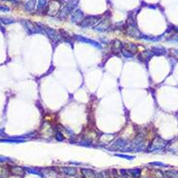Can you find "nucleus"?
Listing matches in <instances>:
<instances>
[{"instance_id":"20","label":"nucleus","mask_w":178,"mask_h":178,"mask_svg":"<svg viewBox=\"0 0 178 178\" xmlns=\"http://www.w3.org/2000/svg\"><path fill=\"white\" fill-rule=\"evenodd\" d=\"M127 47H128L127 50H129L130 52H132L133 54H134V51H137V47L134 46V45H133V44H128V45H127Z\"/></svg>"},{"instance_id":"10","label":"nucleus","mask_w":178,"mask_h":178,"mask_svg":"<svg viewBox=\"0 0 178 178\" xmlns=\"http://www.w3.org/2000/svg\"><path fill=\"white\" fill-rule=\"evenodd\" d=\"M152 52L156 55H164L165 54L167 51L165 50L164 47H152Z\"/></svg>"},{"instance_id":"19","label":"nucleus","mask_w":178,"mask_h":178,"mask_svg":"<svg viewBox=\"0 0 178 178\" xmlns=\"http://www.w3.org/2000/svg\"><path fill=\"white\" fill-rule=\"evenodd\" d=\"M130 173H133V176L134 177H137V176H140V169H138V168H136V169H132V171H129Z\"/></svg>"},{"instance_id":"25","label":"nucleus","mask_w":178,"mask_h":178,"mask_svg":"<svg viewBox=\"0 0 178 178\" xmlns=\"http://www.w3.org/2000/svg\"><path fill=\"white\" fill-rule=\"evenodd\" d=\"M4 1H13V2H15V1H17V0H4Z\"/></svg>"},{"instance_id":"14","label":"nucleus","mask_w":178,"mask_h":178,"mask_svg":"<svg viewBox=\"0 0 178 178\" xmlns=\"http://www.w3.org/2000/svg\"><path fill=\"white\" fill-rule=\"evenodd\" d=\"M153 52H152V50H146L144 51V52H142L140 55V57L141 58H143V59H147V60H149L150 58H151L153 56Z\"/></svg>"},{"instance_id":"1","label":"nucleus","mask_w":178,"mask_h":178,"mask_svg":"<svg viewBox=\"0 0 178 178\" xmlns=\"http://www.w3.org/2000/svg\"><path fill=\"white\" fill-rule=\"evenodd\" d=\"M21 22L23 25V27H24V29L26 30V32L29 35L43 32V31L40 29V27H37V24H33V23L30 22L29 21H21Z\"/></svg>"},{"instance_id":"23","label":"nucleus","mask_w":178,"mask_h":178,"mask_svg":"<svg viewBox=\"0 0 178 178\" xmlns=\"http://www.w3.org/2000/svg\"><path fill=\"white\" fill-rule=\"evenodd\" d=\"M95 178H104V175L102 173H95Z\"/></svg>"},{"instance_id":"12","label":"nucleus","mask_w":178,"mask_h":178,"mask_svg":"<svg viewBox=\"0 0 178 178\" xmlns=\"http://www.w3.org/2000/svg\"><path fill=\"white\" fill-rule=\"evenodd\" d=\"M35 4H36V0H29L25 4V9L29 12H32L35 9Z\"/></svg>"},{"instance_id":"7","label":"nucleus","mask_w":178,"mask_h":178,"mask_svg":"<svg viewBox=\"0 0 178 178\" xmlns=\"http://www.w3.org/2000/svg\"><path fill=\"white\" fill-rule=\"evenodd\" d=\"M165 141L163 140L162 138H159V137H157L155 140L153 141V144H152V148H150L151 150H154V149H162V148H164L165 146Z\"/></svg>"},{"instance_id":"17","label":"nucleus","mask_w":178,"mask_h":178,"mask_svg":"<svg viewBox=\"0 0 178 178\" xmlns=\"http://www.w3.org/2000/svg\"><path fill=\"white\" fill-rule=\"evenodd\" d=\"M47 6V0H39V3L37 5V9L38 10H42Z\"/></svg>"},{"instance_id":"16","label":"nucleus","mask_w":178,"mask_h":178,"mask_svg":"<svg viewBox=\"0 0 178 178\" xmlns=\"http://www.w3.org/2000/svg\"><path fill=\"white\" fill-rule=\"evenodd\" d=\"M0 21H1L3 24H11V23L15 22V19L8 18H0Z\"/></svg>"},{"instance_id":"18","label":"nucleus","mask_w":178,"mask_h":178,"mask_svg":"<svg viewBox=\"0 0 178 178\" xmlns=\"http://www.w3.org/2000/svg\"><path fill=\"white\" fill-rule=\"evenodd\" d=\"M121 51H122V54H123L125 57H129V58H132V57L134 56V54H133L132 52H130V51H129V50H127V49H122Z\"/></svg>"},{"instance_id":"5","label":"nucleus","mask_w":178,"mask_h":178,"mask_svg":"<svg viewBox=\"0 0 178 178\" xmlns=\"http://www.w3.org/2000/svg\"><path fill=\"white\" fill-rule=\"evenodd\" d=\"M75 39L78 41H80L81 43H86V44H90V45H92L93 47H98L99 49H102V47L101 45H99L97 42H95L93 40H90V39H87V38H84V37H81V36H75Z\"/></svg>"},{"instance_id":"8","label":"nucleus","mask_w":178,"mask_h":178,"mask_svg":"<svg viewBox=\"0 0 178 178\" xmlns=\"http://www.w3.org/2000/svg\"><path fill=\"white\" fill-rule=\"evenodd\" d=\"M60 171L64 173V174L73 176V175H76L77 169L74 168H60Z\"/></svg>"},{"instance_id":"21","label":"nucleus","mask_w":178,"mask_h":178,"mask_svg":"<svg viewBox=\"0 0 178 178\" xmlns=\"http://www.w3.org/2000/svg\"><path fill=\"white\" fill-rule=\"evenodd\" d=\"M10 11V8L5 5H0V12H4V13H7V12Z\"/></svg>"},{"instance_id":"24","label":"nucleus","mask_w":178,"mask_h":178,"mask_svg":"<svg viewBox=\"0 0 178 178\" xmlns=\"http://www.w3.org/2000/svg\"><path fill=\"white\" fill-rule=\"evenodd\" d=\"M151 165H163V167H165V165L163 163H158V162H155V163H152Z\"/></svg>"},{"instance_id":"6","label":"nucleus","mask_w":178,"mask_h":178,"mask_svg":"<svg viewBox=\"0 0 178 178\" xmlns=\"http://www.w3.org/2000/svg\"><path fill=\"white\" fill-rule=\"evenodd\" d=\"M83 19V13L81 10H76L72 14V17H71V21L73 22H81V21Z\"/></svg>"},{"instance_id":"2","label":"nucleus","mask_w":178,"mask_h":178,"mask_svg":"<svg viewBox=\"0 0 178 178\" xmlns=\"http://www.w3.org/2000/svg\"><path fill=\"white\" fill-rule=\"evenodd\" d=\"M100 17H96V16H91V17H87L84 19H82L81 22L80 23L81 27H89V26H94L96 25L98 21H100Z\"/></svg>"},{"instance_id":"13","label":"nucleus","mask_w":178,"mask_h":178,"mask_svg":"<svg viewBox=\"0 0 178 178\" xmlns=\"http://www.w3.org/2000/svg\"><path fill=\"white\" fill-rule=\"evenodd\" d=\"M11 172L15 175H22L24 173V171H23V168L19 167H14L11 168Z\"/></svg>"},{"instance_id":"22","label":"nucleus","mask_w":178,"mask_h":178,"mask_svg":"<svg viewBox=\"0 0 178 178\" xmlns=\"http://www.w3.org/2000/svg\"><path fill=\"white\" fill-rule=\"evenodd\" d=\"M168 42H178V36L175 35V36H172L171 38H168Z\"/></svg>"},{"instance_id":"9","label":"nucleus","mask_w":178,"mask_h":178,"mask_svg":"<svg viewBox=\"0 0 178 178\" xmlns=\"http://www.w3.org/2000/svg\"><path fill=\"white\" fill-rule=\"evenodd\" d=\"M82 176L83 178H95V172L88 168H82L81 169Z\"/></svg>"},{"instance_id":"3","label":"nucleus","mask_w":178,"mask_h":178,"mask_svg":"<svg viewBox=\"0 0 178 178\" xmlns=\"http://www.w3.org/2000/svg\"><path fill=\"white\" fill-rule=\"evenodd\" d=\"M76 5H77V4H74V1H73L72 3L66 4V6H65L64 8H63V10L61 11L60 15H59V18H67V16L72 13V11H74L75 6H76Z\"/></svg>"},{"instance_id":"4","label":"nucleus","mask_w":178,"mask_h":178,"mask_svg":"<svg viewBox=\"0 0 178 178\" xmlns=\"http://www.w3.org/2000/svg\"><path fill=\"white\" fill-rule=\"evenodd\" d=\"M41 26L44 27L46 33L49 35V37L53 42H60V39H59V34L56 32V31L53 30V29H51V28H49V27H47V26H43V25H41Z\"/></svg>"},{"instance_id":"27","label":"nucleus","mask_w":178,"mask_h":178,"mask_svg":"<svg viewBox=\"0 0 178 178\" xmlns=\"http://www.w3.org/2000/svg\"><path fill=\"white\" fill-rule=\"evenodd\" d=\"M175 53H176V54L178 55V49H176V50H175Z\"/></svg>"},{"instance_id":"26","label":"nucleus","mask_w":178,"mask_h":178,"mask_svg":"<svg viewBox=\"0 0 178 178\" xmlns=\"http://www.w3.org/2000/svg\"><path fill=\"white\" fill-rule=\"evenodd\" d=\"M174 30L176 31V32H178V27H174Z\"/></svg>"},{"instance_id":"11","label":"nucleus","mask_w":178,"mask_h":178,"mask_svg":"<svg viewBox=\"0 0 178 178\" xmlns=\"http://www.w3.org/2000/svg\"><path fill=\"white\" fill-rule=\"evenodd\" d=\"M165 178H178V171H165L164 174Z\"/></svg>"},{"instance_id":"15","label":"nucleus","mask_w":178,"mask_h":178,"mask_svg":"<svg viewBox=\"0 0 178 178\" xmlns=\"http://www.w3.org/2000/svg\"><path fill=\"white\" fill-rule=\"evenodd\" d=\"M8 174H9L8 169L4 167H0V178H5Z\"/></svg>"}]
</instances>
